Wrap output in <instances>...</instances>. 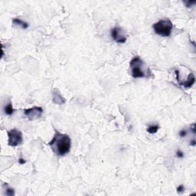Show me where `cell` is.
Returning a JSON list of instances; mask_svg holds the SVG:
<instances>
[{"label": "cell", "instance_id": "6da1fadb", "mask_svg": "<svg viewBox=\"0 0 196 196\" xmlns=\"http://www.w3.org/2000/svg\"><path fill=\"white\" fill-rule=\"evenodd\" d=\"M48 146L56 156H63L71 150V140L68 135L55 130L54 137L48 142Z\"/></svg>", "mask_w": 196, "mask_h": 196}, {"label": "cell", "instance_id": "7a4b0ae2", "mask_svg": "<svg viewBox=\"0 0 196 196\" xmlns=\"http://www.w3.org/2000/svg\"><path fill=\"white\" fill-rule=\"evenodd\" d=\"M173 24L169 19H161L152 25V28L156 34L162 37H169L171 35Z\"/></svg>", "mask_w": 196, "mask_h": 196}, {"label": "cell", "instance_id": "3957f363", "mask_svg": "<svg viewBox=\"0 0 196 196\" xmlns=\"http://www.w3.org/2000/svg\"><path fill=\"white\" fill-rule=\"evenodd\" d=\"M144 62L140 57H135L131 60L130 67L131 69V74L133 78H141L146 77V74L142 70Z\"/></svg>", "mask_w": 196, "mask_h": 196}, {"label": "cell", "instance_id": "277c9868", "mask_svg": "<svg viewBox=\"0 0 196 196\" xmlns=\"http://www.w3.org/2000/svg\"><path fill=\"white\" fill-rule=\"evenodd\" d=\"M8 136H9L8 145L9 146L16 147L21 144L23 141L22 132L17 129H12L8 131Z\"/></svg>", "mask_w": 196, "mask_h": 196}, {"label": "cell", "instance_id": "5b68a950", "mask_svg": "<svg viewBox=\"0 0 196 196\" xmlns=\"http://www.w3.org/2000/svg\"><path fill=\"white\" fill-rule=\"evenodd\" d=\"M111 37L113 41L119 44H123L126 42L127 38L122 28L120 27H114L111 30Z\"/></svg>", "mask_w": 196, "mask_h": 196}, {"label": "cell", "instance_id": "8992f818", "mask_svg": "<svg viewBox=\"0 0 196 196\" xmlns=\"http://www.w3.org/2000/svg\"><path fill=\"white\" fill-rule=\"evenodd\" d=\"M43 113V109L40 107H33L24 110V114L28 120H34L39 119Z\"/></svg>", "mask_w": 196, "mask_h": 196}, {"label": "cell", "instance_id": "52a82bcc", "mask_svg": "<svg viewBox=\"0 0 196 196\" xmlns=\"http://www.w3.org/2000/svg\"><path fill=\"white\" fill-rule=\"evenodd\" d=\"M52 101L53 103L58 105H62L65 103V98L61 95V92L58 89H54L53 92H52Z\"/></svg>", "mask_w": 196, "mask_h": 196}, {"label": "cell", "instance_id": "ba28073f", "mask_svg": "<svg viewBox=\"0 0 196 196\" xmlns=\"http://www.w3.org/2000/svg\"><path fill=\"white\" fill-rule=\"evenodd\" d=\"M195 82V74L193 73L189 74V75L187 77V80L185 81H181L179 82V84L180 86L185 87H191V86Z\"/></svg>", "mask_w": 196, "mask_h": 196}, {"label": "cell", "instance_id": "9c48e42d", "mask_svg": "<svg viewBox=\"0 0 196 196\" xmlns=\"http://www.w3.org/2000/svg\"><path fill=\"white\" fill-rule=\"evenodd\" d=\"M12 23L14 24H16L18 26H20V27L22 28H23V29H26V28H28V26H29L28 23L24 22V21H22V20H21L20 19H14L12 20Z\"/></svg>", "mask_w": 196, "mask_h": 196}, {"label": "cell", "instance_id": "30bf717a", "mask_svg": "<svg viewBox=\"0 0 196 196\" xmlns=\"http://www.w3.org/2000/svg\"><path fill=\"white\" fill-rule=\"evenodd\" d=\"M14 112H15V110L12 107V104L11 102H9L7 105L5 106V107H4V113L6 115L12 116L14 113Z\"/></svg>", "mask_w": 196, "mask_h": 196}, {"label": "cell", "instance_id": "8fae6325", "mask_svg": "<svg viewBox=\"0 0 196 196\" xmlns=\"http://www.w3.org/2000/svg\"><path fill=\"white\" fill-rule=\"evenodd\" d=\"M159 130V125H151L149 127L147 128V132L150 133V134H155L158 132V130Z\"/></svg>", "mask_w": 196, "mask_h": 196}, {"label": "cell", "instance_id": "7c38bea8", "mask_svg": "<svg viewBox=\"0 0 196 196\" xmlns=\"http://www.w3.org/2000/svg\"><path fill=\"white\" fill-rule=\"evenodd\" d=\"M4 186L5 187V195L9 196H12L15 195V190L12 188H10L7 184L5 183L4 185Z\"/></svg>", "mask_w": 196, "mask_h": 196}, {"label": "cell", "instance_id": "4fadbf2b", "mask_svg": "<svg viewBox=\"0 0 196 196\" xmlns=\"http://www.w3.org/2000/svg\"><path fill=\"white\" fill-rule=\"evenodd\" d=\"M183 3L185 5L187 8H190L195 4L196 1H184Z\"/></svg>", "mask_w": 196, "mask_h": 196}, {"label": "cell", "instance_id": "5bb4252c", "mask_svg": "<svg viewBox=\"0 0 196 196\" xmlns=\"http://www.w3.org/2000/svg\"><path fill=\"white\" fill-rule=\"evenodd\" d=\"M187 134H188V132L185 130H180V132H179V136L180 137H185V136H186Z\"/></svg>", "mask_w": 196, "mask_h": 196}, {"label": "cell", "instance_id": "9a60e30c", "mask_svg": "<svg viewBox=\"0 0 196 196\" xmlns=\"http://www.w3.org/2000/svg\"><path fill=\"white\" fill-rule=\"evenodd\" d=\"M176 157H178V158H180V159H181V158H183V157H184V152H182L181 150H178L176 151Z\"/></svg>", "mask_w": 196, "mask_h": 196}, {"label": "cell", "instance_id": "2e32d148", "mask_svg": "<svg viewBox=\"0 0 196 196\" xmlns=\"http://www.w3.org/2000/svg\"><path fill=\"white\" fill-rule=\"evenodd\" d=\"M184 191H185V186H184L183 185H180L177 188V191H178L179 193L183 192Z\"/></svg>", "mask_w": 196, "mask_h": 196}, {"label": "cell", "instance_id": "e0dca14e", "mask_svg": "<svg viewBox=\"0 0 196 196\" xmlns=\"http://www.w3.org/2000/svg\"><path fill=\"white\" fill-rule=\"evenodd\" d=\"M191 131H192V132H193L194 134H195V132H196V131H195V123H193V124L191 125Z\"/></svg>", "mask_w": 196, "mask_h": 196}, {"label": "cell", "instance_id": "ac0fdd59", "mask_svg": "<svg viewBox=\"0 0 196 196\" xmlns=\"http://www.w3.org/2000/svg\"><path fill=\"white\" fill-rule=\"evenodd\" d=\"M26 162V161L24 160V159H23L22 158H20L19 159V163L20 165H23Z\"/></svg>", "mask_w": 196, "mask_h": 196}, {"label": "cell", "instance_id": "d6986e66", "mask_svg": "<svg viewBox=\"0 0 196 196\" xmlns=\"http://www.w3.org/2000/svg\"><path fill=\"white\" fill-rule=\"evenodd\" d=\"M195 143H196L195 140H191V142H190V146H195Z\"/></svg>", "mask_w": 196, "mask_h": 196}]
</instances>
